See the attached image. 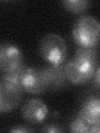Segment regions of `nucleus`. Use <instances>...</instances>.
Returning a JSON list of instances; mask_svg holds the SVG:
<instances>
[{"instance_id":"obj_1","label":"nucleus","mask_w":100,"mask_h":133,"mask_svg":"<svg viewBox=\"0 0 100 133\" xmlns=\"http://www.w3.org/2000/svg\"><path fill=\"white\" fill-rule=\"evenodd\" d=\"M100 25L93 17H80L73 27V37L79 47L95 48L99 40Z\"/></svg>"},{"instance_id":"obj_2","label":"nucleus","mask_w":100,"mask_h":133,"mask_svg":"<svg viewBox=\"0 0 100 133\" xmlns=\"http://www.w3.org/2000/svg\"><path fill=\"white\" fill-rule=\"evenodd\" d=\"M67 51L65 41L56 33H48L41 41V56L51 64L64 63L67 57Z\"/></svg>"},{"instance_id":"obj_3","label":"nucleus","mask_w":100,"mask_h":133,"mask_svg":"<svg viewBox=\"0 0 100 133\" xmlns=\"http://www.w3.org/2000/svg\"><path fill=\"white\" fill-rule=\"evenodd\" d=\"M97 68L73 58L65 64L67 79L73 84H84L94 76Z\"/></svg>"},{"instance_id":"obj_4","label":"nucleus","mask_w":100,"mask_h":133,"mask_svg":"<svg viewBox=\"0 0 100 133\" xmlns=\"http://www.w3.org/2000/svg\"><path fill=\"white\" fill-rule=\"evenodd\" d=\"M22 87L24 91L34 95L42 94L47 91L49 87L43 68H28L23 75Z\"/></svg>"},{"instance_id":"obj_5","label":"nucleus","mask_w":100,"mask_h":133,"mask_svg":"<svg viewBox=\"0 0 100 133\" xmlns=\"http://www.w3.org/2000/svg\"><path fill=\"white\" fill-rule=\"evenodd\" d=\"M23 64L21 50L11 43H0V71L3 72L16 69Z\"/></svg>"},{"instance_id":"obj_6","label":"nucleus","mask_w":100,"mask_h":133,"mask_svg":"<svg viewBox=\"0 0 100 133\" xmlns=\"http://www.w3.org/2000/svg\"><path fill=\"white\" fill-rule=\"evenodd\" d=\"M48 113L47 105L40 99L33 98L25 102L22 109L24 120L31 124L43 122Z\"/></svg>"},{"instance_id":"obj_7","label":"nucleus","mask_w":100,"mask_h":133,"mask_svg":"<svg viewBox=\"0 0 100 133\" xmlns=\"http://www.w3.org/2000/svg\"><path fill=\"white\" fill-rule=\"evenodd\" d=\"M22 96L23 91L3 82L0 83V113L15 109L19 105Z\"/></svg>"},{"instance_id":"obj_8","label":"nucleus","mask_w":100,"mask_h":133,"mask_svg":"<svg viewBox=\"0 0 100 133\" xmlns=\"http://www.w3.org/2000/svg\"><path fill=\"white\" fill-rule=\"evenodd\" d=\"M50 89H61L68 84L65 73V64H51L43 68Z\"/></svg>"},{"instance_id":"obj_9","label":"nucleus","mask_w":100,"mask_h":133,"mask_svg":"<svg viewBox=\"0 0 100 133\" xmlns=\"http://www.w3.org/2000/svg\"><path fill=\"white\" fill-rule=\"evenodd\" d=\"M79 116L89 125L100 122V99L96 96L88 97L81 107Z\"/></svg>"},{"instance_id":"obj_10","label":"nucleus","mask_w":100,"mask_h":133,"mask_svg":"<svg viewBox=\"0 0 100 133\" xmlns=\"http://www.w3.org/2000/svg\"><path fill=\"white\" fill-rule=\"evenodd\" d=\"M27 68H28L23 63L16 69L4 72L3 76V82L23 92L24 91L22 87V80Z\"/></svg>"},{"instance_id":"obj_11","label":"nucleus","mask_w":100,"mask_h":133,"mask_svg":"<svg viewBox=\"0 0 100 133\" xmlns=\"http://www.w3.org/2000/svg\"><path fill=\"white\" fill-rule=\"evenodd\" d=\"M73 58L96 68L98 66V53L95 48L79 47Z\"/></svg>"},{"instance_id":"obj_12","label":"nucleus","mask_w":100,"mask_h":133,"mask_svg":"<svg viewBox=\"0 0 100 133\" xmlns=\"http://www.w3.org/2000/svg\"><path fill=\"white\" fill-rule=\"evenodd\" d=\"M65 9L73 14H82L85 12L90 6V2L86 0H66L62 2Z\"/></svg>"},{"instance_id":"obj_13","label":"nucleus","mask_w":100,"mask_h":133,"mask_svg":"<svg viewBox=\"0 0 100 133\" xmlns=\"http://www.w3.org/2000/svg\"><path fill=\"white\" fill-rule=\"evenodd\" d=\"M90 127L91 125H89L84 119L78 115L71 122L70 131L72 132H76V133H87L89 132Z\"/></svg>"},{"instance_id":"obj_14","label":"nucleus","mask_w":100,"mask_h":133,"mask_svg":"<svg viewBox=\"0 0 100 133\" xmlns=\"http://www.w3.org/2000/svg\"><path fill=\"white\" fill-rule=\"evenodd\" d=\"M41 131L48 133H57V132H64L65 130L64 127H62L58 124H48L44 126Z\"/></svg>"},{"instance_id":"obj_15","label":"nucleus","mask_w":100,"mask_h":133,"mask_svg":"<svg viewBox=\"0 0 100 133\" xmlns=\"http://www.w3.org/2000/svg\"><path fill=\"white\" fill-rule=\"evenodd\" d=\"M9 131L11 132H30V131H33V130L28 126H23V125H22V126H17V127H12Z\"/></svg>"},{"instance_id":"obj_16","label":"nucleus","mask_w":100,"mask_h":133,"mask_svg":"<svg viewBox=\"0 0 100 133\" xmlns=\"http://www.w3.org/2000/svg\"><path fill=\"white\" fill-rule=\"evenodd\" d=\"M93 85L97 89L99 88V68L98 66L93 76Z\"/></svg>"},{"instance_id":"obj_17","label":"nucleus","mask_w":100,"mask_h":133,"mask_svg":"<svg viewBox=\"0 0 100 133\" xmlns=\"http://www.w3.org/2000/svg\"><path fill=\"white\" fill-rule=\"evenodd\" d=\"M99 130H100V129H99V123L98 124L91 125L89 132H91V133H98Z\"/></svg>"}]
</instances>
